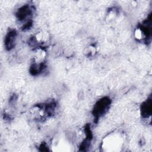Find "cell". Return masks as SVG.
I'll return each mask as SVG.
<instances>
[{
    "mask_svg": "<svg viewBox=\"0 0 152 152\" xmlns=\"http://www.w3.org/2000/svg\"><path fill=\"white\" fill-rule=\"evenodd\" d=\"M111 104V100L108 97H104L99 99L94 104L92 114L96 121L109 110Z\"/></svg>",
    "mask_w": 152,
    "mask_h": 152,
    "instance_id": "cell-1",
    "label": "cell"
},
{
    "mask_svg": "<svg viewBox=\"0 0 152 152\" xmlns=\"http://www.w3.org/2000/svg\"><path fill=\"white\" fill-rule=\"evenodd\" d=\"M122 137H121V134L118 133H112L109 135V137H106L104 139V141L103 142V147H120L121 144L122 143Z\"/></svg>",
    "mask_w": 152,
    "mask_h": 152,
    "instance_id": "cell-2",
    "label": "cell"
},
{
    "mask_svg": "<svg viewBox=\"0 0 152 152\" xmlns=\"http://www.w3.org/2000/svg\"><path fill=\"white\" fill-rule=\"evenodd\" d=\"M33 8L34 7L32 5L28 4L21 7L18 8L15 14L17 20L19 21H23L26 20V19L30 18L33 15Z\"/></svg>",
    "mask_w": 152,
    "mask_h": 152,
    "instance_id": "cell-3",
    "label": "cell"
},
{
    "mask_svg": "<svg viewBox=\"0 0 152 152\" xmlns=\"http://www.w3.org/2000/svg\"><path fill=\"white\" fill-rule=\"evenodd\" d=\"M17 36V31L15 29H10L5 37V47L7 50H11L15 45L16 37Z\"/></svg>",
    "mask_w": 152,
    "mask_h": 152,
    "instance_id": "cell-4",
    "label": "cell"
},
{
    "mask_svg": "<svg viewBox=\"0 0 152 152\" xmlns=\"http://www.w3.org/2000/svg\"><path fill=\"white\" fill-rule=\"evenodd\" d=\"M85 132L86 138L81 142L80 146V150L81 151H86L87 148L89 147L91 141L93 139V134L91 130V127L88 124H87L85 126Z\"/></svg>",
    "mask_w": 152,
    "mask_h": 152,
    "instance_id": "cell-5",
    "label": "cell"
},
{
    "mask_svg": "<svg viewBox=\"0 0 152 152\" xmlns=\"http://www.w3.org/2000/svg\"><path fill=\"white\" fill-rule=\"evenodd\" d=\"M141 114L143 118H147L151 114V98L150 97L141 106Z\"/></svg>",
    "mask_w": 152,
    "mask_h": 152,
    "instance_id": "cell-6",
    "label": "cell"
},
{
    "mask_svg": "<svg viewBox=\"0 0 152 152\" xmlns=\"http://www.w3.org/2000/svg\"><path fill=\"white\" fill-rule=\"evenodd\" d=\"M46 66L44 62H34L30 68V72L33 75H37L42 72L45 70Z\"/></svg>",
    "mask_w": 152,
    "mask_h": 152,
    "instance_id": "cell-7",
    "label": "cell"
},
{
    "mask_svg": "<svg viewBox=\"0 0 152 152\" xmlns=\"http://www.w3.org/2000/svg\"><path fill=\"white\" fill-rule=\"evenodd\" d=\"M32 25H33V21H32V20H30L27 21L25 24H24V25L22 27V30L23 31H26V30L30 29Z\"/></svg>",
    "mask_w": 152,
    "mask_h": 152,
    "instance_id": "cell-8",
    "label": "cell"
},
{
    "mask_svg": "<svg viewBox=\"0 0 152 152\" xmlns=\"http://www.w3.org/2000/svg\"><path fill=\"white\" fill-rule=\"evenodd\" d=\"M39 150L42 151H48V147L47 145V144L45 142H42L39 147Z\"/></svg>",
    "mask_w": 152,
    "mask_h": 152,
    "instance_id": "cell-9",
    "label": "cell"
}]
</instances>
